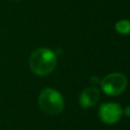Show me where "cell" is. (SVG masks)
<instances>
[{"mask_svg": "<svg viewBox=\"0 0 130 130\" xmlns=\"http://www.w3.org/2000/svg\"><path fill=\"white\" fill-rule=\"evenodd\" d=\"M38 104L42 111L50 115L59 114L64 108L63 96L54 88L43 89L38 98Z\"/></svg>", "mask_w": 130, "mask_h": 130, "instance_id": "obj_2", "label": "cell"}, {"mask_svg": "<svg viewBox=\"0 0 130 130\" xmlns=\"http://www.w3.org/2000/svg\"><path fill=\"white\" fill-rule=\"evenodd\" d=\"M91 82L93 84H99V83H101V80H100V78L98 76H92L91 77Z\"/></svg>", "mask_w": 130, "mask_h": 130, "instance_id": "obj_7", "label": "cell"}, {"mask_svg": "<svg viewBox=\"0 0 130 130\" xmlns=\"http://www.w3.org/2000/svg\"><path fill=\"white\" fill-rule=\"evenodd\" d=\"M100 118L107 124H114L118 122L122 116V109L116 103L103 104L99 110Z\"/></svg>", "mask_w": 130, "mask_h": 130, "instance_id": "obj_4", "label": "cell"}, {"mask_svg": "<svg viewBox=\"0 0 130 130\" xmlns=\"http://www.w3.org/2000/svg\"><path fill=\"white\" fill-rule=\"evenodd\" d=\"M116 29L121 35H129L130 34V21L127 19L119 20L116 23Z\"/></svg>", "mask_w": 130, "mask_h": 130, "instance_id": "obj_6", "label": "cell"}, {"mask_svg": "<svg viewBox=\"0 0 130 130\" xmlns=\"http://www.w3.org/2000/svg\"><path fill=\"white\" fill-rule=\"evenodd\" d=\"M100 98V91L95 87L85 88L79 95V105L82 108H90L94 106Z\"/></svg>", "mask_w": 130, "mask_h": 130, "instance_id": "obj_5", "label": "cell"}, {"mask_svg": "<svg viewBox=\"0 0 130 130\" xmlns=\"http://www.w3.org/2000/svg\"><path fill=\"white\" fill-rule=\"evenodd\" d=\"M30 70L39 75L46 76L50 74L56 67L57 57L53 51L48 48H39L35 50L28 60Z\"/></svg>", "mask_w": 130, "mask_h": 130, "instance_id": "obj_1", "label": "cell"}, {"mask_svg": "<svg viewBox=\"0 0 130 130\" xmlns=\"http://www.w3.org/2000/svg\"><path fill=\"white\" fill-rule=\"evenodd\" d=\"M103 91L109 95H118L124 91L127 86V78L122 73H111L101 80Z\"/></svg>", "mask_w": 130, "mask_h": 130, "instance_id": "obj_3", "label": "cell"}, {"mask_svg": "<svg viewBox=\"0 0 130 130\" xmlns=\"http://www.w3.org/2000/svg\"><path fill=\"white\" fill-rule=\"evenodd\" d=\"M124 114H125L127 117H130V106H127V107L124 109Z\"/></svg>", "mask_w": 130, "mask_h": 130, "instance_id": "obj_8", "label": "cell"}]
</instances>
